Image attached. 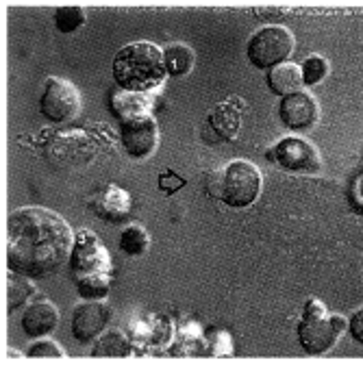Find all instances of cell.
Instances as JSON below:
<instances>
[{
  "mask_svg": "<svg viewBox=\"0 0 363 365\" xmlns=\"http://www.w3.org/2000/svg\"><path fill=\"white\" fill-rule=\"evenodd\" d=\"M111 289L109 274H87V277H78L76 281V292L83 300H103Z\"/></svg>",
  "mask_w": 363,
  "mask_h": 365,
  "instance_id": "ffe728a7",
  "label": "cell"
},
{
  "mask_svg": "<svg viewBox=\"0 0 363 365\" xmlns=\"http://www.w3.org/2000/svg\"><path fill=\"white\" fill-rule=\"evenodd\" d=\"M120 142L133 159H146L159 144V126L150 113L120 122Z\"/></svg>",
  "mask_w": 363,
  "mask_h": 365,
  "instance_id": "30bf717a",
  "label": "cell"
},
{
  "mask_svg": "<svg viewBox=\"0 0 363 365\" xmlns=\"http://www.w3.org/2000/svg\"><path fill=\"white\" fill-rule=\"evenodd\" d=\"M111 109L120 118V122L126 118H135V115H146L150 111V98L144 96L142 91L120 89L111 98Z\"/></svg>",
  "mask_w": 363,
  "mask_h": 365,
  "instance_id": "e0dca14e",
  "label": "cell"
},
{
  "mask_svg": "<svg viewBox=\"0 0 363 365\" xmlns=\"http://www.w3.org/2000/svg\"><path fill=\"white\" fill-rule=\"evenodd\" d=\"M265 83H267L272 94H277L281 98L292 96V94H296V91H302L300 89V85H305V81H302V68L296 66V63L285 61V63L272 68L267 72Z\"/></svg>",
  "mask_w": 363,
  "mask_h": 365,
  "instance_id": "2e32d148",
  "label": "cell"
},
{
  "mask_svg": "<svg viewBox=\"0 0 363 365\" xmlns=\"http://www.w3.org/2000/svg\"><path fill=\"white\" fill-rule=\"evenodd\" d=\"M279 118L283 126H287L290 130L305 133L311 130L317 124V120H320V105L307 91H296L292 96L281 98Z\"/></svg>",
  "mask_w": 363,
  "mask_h": 365,
  "instance_id": "7c38bea8",
  "label": "cell"
},
{
  "mask_svg": "<svg viewBox=\"0 0 363 365\" xmlns=\"http://www.w3.org/2000/svg\"><path fill=\"white\" fill-rule=\"evenodd\" d=\"M92 209L101 220L122 222L131 211V196L118 185H105L92 200Z\"/></svg>",
  "mask_w": 363,
  "mask_h": 365,
  "instance_id": "5bb4252c",
  "label": "cell"
},
{
  "mask_svg": "<svg viewBox=\"0 0 363 365\" xmlns=\"http://www.w3.org/2000/svg\"><path fill=\"white\" fill-rule=\"evenodd\" d=\"M26 356H29V359H63L66 354H63V350H61L55 341L46 339V341H37V344H33V346L26 350Z\"/></svg>",
  "mask_w": 363,
  "mask_h": 365,
  "instance_id": "d4e9b609",
  "label": "cell"
},
{
  "mask_svg": "<svg viewBox=\"0 0 363 365\" xmlns=\"http://www.w3.org/2000/svg\"><path fill=\"white\" fill-rule=\"evenodd\" d=\"M255 14H257L259 18H277V16H283V11H275V7H267L265 11H263V9H257Z\"/></svg>",
  "mask_w": 363,
  "mask_h": 365,
  "instance_id": "83f0119b",
  "label": "cell"
},
{
  "mask_svg": "<svg viewBox=\"0 0 363 365\" xmlns=\"http://www.w3.org/2000/svg\"><path fill=\"white\" fill-rule=\"evenodd\" d=\"M329 74V61L320 55H311L302 63V81L305 85H317Z\"/></svg>",
  "mask_w": 363,
  "mask_h": 365,
  "instance_id": "603a6c76",
  "label": "cell"
},
{
  "mask_svg": "<svg viewBox=\"0 0 363 365\" xmlns=\"http://www.w3.org/2000/svg\"><path fill=\"white\" fill-rule=\"evenodd\" d=\"M33 296V285L29 283V277L16 274L9 269L7 274V298H9V311H16L20 304H26Z\"/></svg>",
  "mask_w": 363,
  "mask_h": 365,
  "instance_id": "7402d4cb",
  "label": "cell"
},
{
  "mask_svg": "<svg viewBox=\"0 0 363 365\" xmlns=\"http://www.w3.org/2000/svg\"><path fill=\"white\" fill-rule=\"evenodd\" d=\"M5 354H7V356H5L7 361H11V359H18V356H20V354H18V352H14V350H7Z\"/></svg>",
  "mask_w": 363,
  "mask_h": 365,
  "instance_id": "f546056e",
  "label": "cell"
},
{
  "mask_svg": "<svg viewBox=\"0 0 363 365\" xmlns=\"http://www.w3.org/2000/svg\"><path fill=\"white\" fill-rule=\"evenodd\" d=\"M207 124L211 126V130L220 137L222 142H233L240 135L242 109L235 107L231 101H224L211 109V113L207 115Z\"/></svg>",
  "mask_w": 363,
  "mask_h": 365,
  "instance_id": "9a60e30c",
  "label": "cell"
},
{
  "mask_svg": "<svg viewBox=\"0 0 363 365\" xmlns=\"http://www.w3.org/2000/svg\"><path fill=\"white\" fill-rule=\"evenodd\" d=\"M348 333H350V337H352L357 344L363 346V307L357 309V311L350 315V319H348Z\"/></svg>",
  "mask_w": 363,
  "mask_h": 365,
  "instance_id": "4316f807",
  "label": "cell"
},
{
  "mask_svg": "<svg viewBox=\"0 0 363 365\" xmlns=\"http://www.w3.org/2000/svg\"><path fill=\"white\" fill-rule=\"evenodd\" d=\"M354 194H357V200H359V202H363V174H361V178L357 180V187H354Z\"/></svg>",
  "mask_w": 363,
  "mask_h": 365,
  "instance_id": "f1b7e54d",
  "label": "cell"
},
{
  "mask_svg": "<svg viewBox=\"0 0 363 365\" xmlns=\"http://www.w3.org/2000/svg\"><path fill=\"white\" fill-rule=\"evenodd\" d=\"M39 111L48 122H68L81 111V94L68 78L51 76L44 85V94L39 98Z\"/></svg>",
  "mask_w": 363,
  "mask_h": 365,
  "instance_id": "8992f818",
  "label": "cell"
},
{
  "mask_svg": "<svg viewBox=\"0 0 363 365\" xmlns=\"http://www.w3.org/2000/svg\"><path fill=\"white\" fill-rule=\"evenodd\" d=\"M346 327H348V319H344L342 315L329 313L327 307L317 298H309L298 322L300 348L313 356L324 354L337 344Z\"/></svg>",
  "mask_w": 363,
  "mask_h": 365,
  "instance_id": "3957f363",
  "label": "cell"
},
{
  "mask_svg": "<svg viewBox=\"0 0 363 365\" xmlns=\"http://www.w3.org/2000/svg\"><path fill=\"white\" fill-rule=\"evenodd\" d=\"M70 267L74 269L76 279L87 277V274H101L111 269V259L103 242L92 233L83 228L74 235V246L70 255Z\"/></svg>",
  "mask_w": 363,
  "mask_h": 365,
  "instance_id": "9c48e42d",
  "label": "cell"
},
{
  "mask_svg": "<svg viewBox=\"0 0 363 365\" xmlns=\"http://www.w3.org/2000/svg\"><path fill=\"white\" fill-rule=\"evenodd\" d=\"M74 233L68 222L44 207H24L9 215L7 267L29 279L53 274L70 255Z\"/></svg>",
  "mask_w": 363,
  "mask_h": 365,
  "instance_id": "6da1fadb",
  "label": "cell"
},
{
  "mask_svg": "<svg viewBox=\"0 0 363 365\" xmlns=\"http://www.w3.org/2000/svg\"><path fill=\"white\" fill-rule=\"evenodd\" d=\"M111 319V307L103 300H87L72 313V335L81 344L98 339Z\"/></svg>",
  "mask_w": 363,
  "mask_h": 365,
  "instance_id": "8fae6325",
  "label": "cell"
},
{
  "mask_svg": "<svg viewBox=\"0 0 363 365\" xmlns=\"http://www.w3.org/2000/svg\"><path fill=\"white\" fill-rule=\"evenodd\" d=\"M180 187H185V178H180V176H176L174 172H163L161 176H159V190L161 192H165V194H172V192H176V190H180Z\"/></svg>",
  "mask_w": 363,
  "mask_h": 365,
  "instance_id": "484cf974",
  "label": "cell"
},
{
  "mask_svg": "<svg viewBox=\"0 0 363 365\" xmlns=\"http://www.w3.org/2000/svg\"><path fill=\"white\" fill-rule=\"evenodd\" d=\"M96 155L94 142L83 130H66L53 137L46 148V159L57 168H81L89 163Z\"/></svg>",
  "mask_w": 363,
  "mask_h": 365,
  "instance_id": "ba28073f",
  "label": "cell"
},
{
  "mask_svg": "<svg viewBox=\"0 0 363 365\" xmlns=\"http://www.w3.org/2000/svg\"><path fill=\"white\" fill-rule=\"evenodd\" d=\"M22 331L31 339H41L51 335L59 327V311L57 307L46 300V298H37L26 309L22 311Z\"/></svg>",
  "mask_w": 363,
  "mask_h": 365,
  "instance_id": "4fadbf2b",
  "label": "cell"
},
{
  "mask_svg": "<svg viewBox=\"0 0 363 365\" xmlns=\"http://www.w3.org/2000/svg\"><path fill=\"white\" fill-rule=\"evenodd\" d=\"M163 61L170 76H188L196 63V53L185 43H172L163 51Z\"/></svg>",
  "mask_w": 363,
  "mask_h": 365,
  "instance_id": "d6986e66",
  "label": "cell"
},
{
  "mask_svg": "<svg viewBox=\"0 0 363 365\" xmlns=\"http://www.w3.org/2000/svg\"><path fill=\"white\" fill-rule=\"evenodd\" d=\"M294 51V37L285 26H263L248 41V61L259 68H277L290 59Z\"/></svg>",
  "mask_w": 363,
  "mask_h": 365,
  "instance_id": "5b68a950",
  "label": "cell"
},
{
  "mask_svg": "<svg viewBox=\"0 0 363 365\" xmlns=\"http://www.w3.org/2000/svg\"><path fill=\"white\" fill-rule=\"evenodd\" d=\"M150 240H148V233L146 228L138 226V224H131L126 226L122 235H120V250L128 257H140L146 252Z\"/></svg>",
  "mask_w": 363,
  "mask_h": 365,
  "instance_id": "44dd1931",
  "label": "cell"
},
{
  "mask_svg": "<svg viewBox=\"0 0 363 365\" xmlns=\"http://www.w3.org/2000/svg\"><path fill=\"white\" fill-rule=\"evenodd\" d=\"M261 172L250 161H231L224 170L213 172L209 196H215L233 209L250 207L261 194Z\"/></svg>",
  "mask_w": 363,
  "mask_h": 365,
  "instance_id": "277c9868",
  "label": "cell"
},
{
  "mask_svg": "<svg viewBox=\"0 0 363 365\" xmlns=\"http://www.w3.org/2000/svg\"><path fill=\"white\" fill-rule=\"evenodd\" d=\"M131 354V341L122 331H105L92 346L96 359H124Z\"/></svg>",
  "mask_w": 363,
  "mask_h": 365,
  "instance_id": "ac0fdd59",
  "label": "cell"
},
{
  "mask_svg": "<svg viewBox=\"0 0 363 365\" xmlns=\"http://www.w3.org/2000/svg\"><path fill=\"white\" fill-rule=\"evenodd\" d=\"M111 72L120 89L142 94L161 85L168 74L163 51L150 41H133L120 48L113 57Z\"/></svg>",
  "mask_w": 363,
  "mask_h": 365,
  "instance_id": "7a4b0ae2",
  "label": "cell"
},
{
  "mask_svg": "<svg viewBox=\"0 0 363 365\" xmlns=\"http://www.w3.org/2000/svg\"><path fill=\"white\" fill-rule=\"evenodd\" d=\"M55 24L61 33H72L85 24V14L81 7H59L55 11Z\"/></svg>",
  "mask_w": 363,
  "mask_h": 365,
  "instance_id": "cb8c5ba5",
  "label": "cell"
},
{
  "mask_svg": "<svg viewBox=\"0 0 363 365\" xmlns=\"http://www.w3.org/2000/svg\"><path fill=\"white\" fill-rule=\"evenodd\" d=\"M265 159L277 163L283 170L290 172H302V174H315L322 168V159L317 155V150L302 137H283L281 142H277L267 153Z\"/></svg>",
  "mask_w": 363,
  "mask_h": 365,
  "instance_id": "52a82bcc",
  "label": "cell"
}]
</instances>
